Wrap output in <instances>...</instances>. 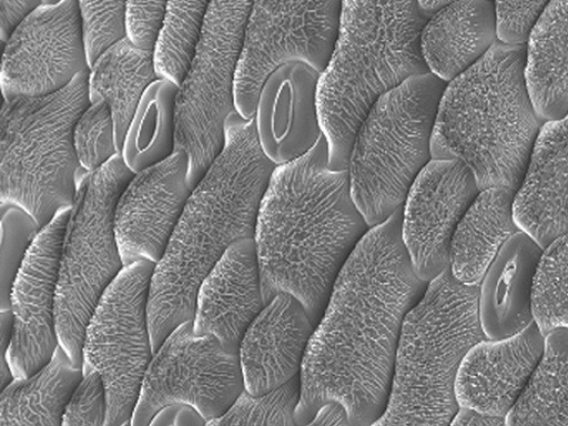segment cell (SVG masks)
<instances>
[{
	"mask_svg": "<svg viewBox=\"0 0 568 426\" xmlns=\"http://www.w3.org/2000/svg\"><path fill=\"white\" fill-rule=\"evenodd\" d=\"M310 425H351L348 413L339 402H328L316 413Z\"/></svg>",
	"mask_w": 568,
	"mask_h": 426,
	"instance_id": "cell-42",
	"label": "cell"
},
{
	"mask_svg": "<svg viewBox=\"0 0 568 426\" xmlns=\"http://www.w3.org/2000/svg\"><path fill=\"white\" fill-rule=\"evenodd\" d=\"M109 414L106 387L100 372H83L65 409L63 425L104 426Z\"/></svg>",
	"mask_w": 568,
	"mask_h": 426,
	"instance_id": "cell-37",
	"label": "cell"
},
{
	"mask_svg": "<svg viewBox=\"0 0 568 426\" xmlns=\"http://www.w3.org/2000/svg\"><path fill=\"white\" fill-rule=\"evenodd\" d=\"M222 152L189 197L149 300L155 354L172 331L193 321L202 282L235 241L255 239L262 201L276 169L263 152L254 119L233 111Z\"/></svg>",
	"mask_w": 568,
	"mask_h": 426,
	"instance_id": "cell-3",
	"label": "cell"
},
{
	"mask_svg": "<svg viewBox=\"0 0 568 426\" xmlns=\"http://www.w3.org/2000/svg\"><path fill=\"white\" fill-rule=\"evenodd\" d=\"M83 377L60 345L53 358L33 375L14 381L0 395V425H63L67 406Z\"/></svg>",
	"mask_w": 568,
	"mask_h": 426,
	"instance_id": "cell-28",
	"label": "cell"
},
{
	"mask_svg": "<svg viewBox=\"0 0 568 426\" xmlns=\"http://www.w3.org/2000/svg\"><path fill=\"white\" fill-rule=\"evenodd\" d=\"M447 82L413 75L376 100L358 126L349 158L353 200L369 227L402 207L432 160V136Z\"/></svg>",
	"mask_w": 568,
	"mask_h": 426,
	"instance_id": "cell-8",
	"label": "cell"
},
{
	"mask_svg": "<svg viewBox=\"0 0 568 426\" xmlns=\"http://www.w3.org/2000/svg\"><path fill=\"white\" fill-rule=\"evenodd\" d=\"M169 0H129L128 37L142 50L155 51Z\"/></svg>",
	"mask_w": 568,
	"mask_h": 426,
	"instance_id": "cell-39",
	"label": "cell"
},
{
	"mask_svg": "<svg viewBox=\"0 0 568 426\" xmlns=\"http://www.w3.org/2000/svg\"><path fill=\"white\" fill-rule=\"evenodd\" d=\"M302 397L301 374L260 396L246 389L233 406L220 418L207 425H296V410Z\"/></svg>",
	"mask_w": 568,
	"mask_h": 426,
	"instance_id": "cell-33",
	"label": "cell"
},
{
	"mask_svg": "<svg viewBox=\"0 0 568 426\" xmlns=\"http://www.w3.org/2000/svg\"><path fill=\"white\" fill-rule=\"evenodd\" d=\"M514 216L542 248L568 232V114L542 125L515 194Z\"/></svg>",
	"mask_w": 568,
	"mask_h": 426,
	"instance_id": "cell-22",
	"label": "cell"
},
{
	"mask_svg": "<svg viewBox=\"0 0 568 426\" xmlns=\"http://www.w3.org/2000/svg\"><path fill=\"white\" fill-rule=\"evenodd\" d=\"M245 390L240 354L212 336H197L194 320L174 328L154 354L131 425H151L165 407H194L206 425L223 416Z\"/></svg>",
	"mask_w": 568,
	"mask_h": 426,
	"instance_id": "cell-13",
	"label": "cell"
},
{
	"mask_svg": "<svg viewBox=\"0 0 568 426\" xmlns=\"http://www.w3.org/2000/svg\"><path fill=\"white\" fill-rule=\"evenodd\" d=\"M89 71L47 97L7 99L0 113V200L27 211L40 230L72 209L83 179L73 134L91 104Z\"/></svg>",
	"mask_w": 568,
	"mask_h": 426,
	"instance_id": "cell-7",
	"label": "cell"
},
{
	"mask_svg": "<svg viewBox=\"0 0 568 426\" xmlns=\"http://www.w3.org/2000/svg\"><path fill=\"white\" fill-rule=\"evenodd\" d=\"M71 209L45 225L29 248L13 283L12 341L7 358L16 378H26L49 363L60 346L57 293L60 262Z\"/></svg>",
	"mask_w": 568,
	"mask_h": 426,
	"instance_id": "cell-15",
	"label": "cell"
},
{
	"mask_svg": "<svg viewBox=\"0 0 568 426\" xmlns=\"http://www.w3.org/2000/svg\"><path fill=\"white\" fill-rule=\"evenodd\" d=\"M134 174L118 154L78 183L62 246L55 307L60 345L77 367H83L88 322L125 267L115 211Z\"/></svg>",
	"mask_w": 568,
	"mask_h": 426,
	"instance_id": "cell-9",
	"label": "cell"
},
{
	"mask_svg": "<svg viewBox=\"0 0 568 426\" xmlns=\"http://www.w3.org/2000/svg\"><path fill=\"white\" fill-rule=\"evenodd\" d=\"M369 229L353 200L349 170L328 166L323 133L307 154L276 166L262 201L254 240L265 306L292 294L316 326Z\"/></svg>",
	"mask_w": 568,
	"mask_h": 426,
	"instance_id": "cell-2",
	"label": "cell"
},
{
	"mask_svg": "<svg viewBox=\"0 0 568 426\" xmlns=\"http://www.w3.org/2000/svg\"><path fill=\"white\" fill-rule=\"evenodd\" d=\"M179 89L172 80L160 78L142 97L121 154L133 173L161 163L175 152Z\"/></svg>",
	"mask_w": 568,
	"mask_h": 426,
	"instance_id": "cell-30",
	"label": "cell"
},
{
	"mask_svg": "<svg viewBox=\"0 0 568 426\" xmlns=\"http://www.w3.org/2000/svg\"><path fill=\"white\" fill-rule=\"evenodd\" d=\"M321 73L303 62L283 64L265 80L255 113L264 154L277 166L307 154L323 129L317 89Z\"/></svg>",
	"mask_w": 568,
	"mask_h": 426,
	"instance_id": "cell-18",
	"label": "cell"
},
{
	"mask_svg": "<svg viewBox=\"0 0 568 426\" xmlns=\"http://www.w3.org/2000/svg\"><path fill=\"white\" fill-rule=\"evenodd\" d=\"M343 0H254L234 81V104L254 119L260 92L283 64L303 62L322 73L339 34Z\"/></svg>",
	"mask_w": 568,
	"mask_h": 426,
	"instance_id": "cell-12",
	"label": "cell"
},
{
	"mask_svg": "<svg viewBox=\"0 0 568 426\" xmlns=\"http://www.w3.org/2000/svg\"><path fill=\"white\" fill-rule=\"evenodd\" d=\"M460 160H432L404 203L402 236L417 276L432 282L450 267V244L462 217L480 194Z\"/></svg>",
	"mask_w": 568,
	"mask_h": 426,
	"instance_id": "cell-16",
	"label": "cell"
},
{
	"mask_svg": "<svg viewBox=\"0 0 568 426\" xmlns=\"http://www.w3.org/2000/svg\"><path fill=\"white\" fill-rule=\"evenodd\" d=\"M156 263L125 266L91 315L83 343V372L101 373L108 393L106 426L131 425L142 383L154 357L149 300Z\"/></svg>",
	"mask_w": 568,
	"mask_h": 426,
	"instance_id": "cell-11",
	"label": "cell"
},
{
	"mask_svg": "<svg viewBox=\"0 0 568 426\" xmlns=\"http://www.w3.org/2000/svg\"><path fill=\"white\" fill-rule=\"evenodd\" d=\"M187 156L170 158L134 174L115 211V234L124 266L159 263L171 242L189 197Z\"/></svg>",
	"mask_w": 568,
	"mask_h": 426,
	"instance_id": "cell-17",
	"label": "cell"
},
{
	"mask_svg": "<svg viewBox=\"0 0 568 426\" xmlns=\"http://www.w3.org/2000/svg\"><path fill=\"white\" fill-rule=\"evenodd\" d=\"M453 2L455 0H418L422 10L429 17Z\"/></svg>",
	"mask_w": 568,
	"mask_h": 426,
	"instance_id": "cell-43",
	"label": "cell"
},
{
	"mask_svg": "<svg viewBox=\"0 0 568 426\" xmlns=\"http://www.w3.org/2000/svg\"><path fill=\"white\" fill-rule=\"evenodd\" d=\"M212 0H169L155 45L160 78L181 84L193 60Z\"/></svg>",
	"mask_w": 568,
	"mask_h": 426,
	"instance_id": "cell-31",
	"label": "cell"
},
{
	"mask_svg": "<svg viewBox=\"0 0 568 426\" xmlns=\"http://www.w3.org/2000/svg\"><path fill=\"white\" fill-rule=\"evenodd\" d=\"M315 327L295 296L276 295L248 327L241 345L245 389L260 396L301 374Z\"/></svg>",
	"mask_w": 568,
	"mask_h": 426,
	"instance_id": "cell-21",
	"label": "cell"
},
{
	"mask_svg": "<svg viewBox=\"0 0 568 426\" xmlns=\"http://www.w3.org/2000/svg\"><path fill=\"white\" fill-rule=\"evenodd\" d=\"M526 65L527 43L498 40L444 91L432 156L460 160L480 191L495 186L518 191L546 122L530 97Z\"/></svg>",
	"mask_w": 568,
	"mask_h": 426,
	"instance_id": "cell-4",
	"label": "cell"
},
{
	"mask_svg": "<svg viewBox=\"0 0 568 426\" xmlns=\"http://www.w3.org/2000/svg\"><path fill=\"white\" fill-rule=\"evenodd\" d=\"M485 339L479 287L466 286L447 268L405 316L388 406L373 425H450L459 409L458 368Z\"/></svg>",
	"mask_w": 568,
	"mask_h": 426,
	"instance_id": "cell-6",
	"label": "cell"
},
{
	"mask_svg": "<svg viewBox=\"0 0 568 426\" xmlns=\"http://www.w3.org/2000/svg\"><path fill=\"white\" fill-rule=\"evenodd\" d=\"M158 79L155 51L140 49L128 36L110 45L90 67V103L109 104L119 154L142 97Z\"/></svg>",
	"mask_w": 568,
	"mask_h": 426,
	"instance_id": "cell-26",
	"label": "cell"
},
{
	"mask_svg": "<svg viewBox=\"0 0 568 426\" xmlns=\"http://www.w3.org/2000/svg\"><path fill=\"white\" fill-rule=\"evenodd\" d=\"M74 148L80 164L88 172L97 171L119 154L112 111L104 101L92 103L74 128Z\"/></svg>",
	"mask_w": 568,
	"mask_h": 426,
	"instance_id": "cell-34",
	"label": "cell"
},
{
	"mask_svg": "<svg viewBox=\"0 0 568 426\" xmlns=\"http://www.w3.org/2000/svg\"><path fill=\"white\" fill-rule=\"evenodd\" d=\"M498 40L494 0H455L426 22L420 51L429 71L448 83L480 61Z\"/></svg>",
	"mask_w": 568,
	"mask_h": 426,
	"instance_id": "cell-24",
	"label": "cell"
},
{
	"mask_svg": "<svg viewBox=\"0 0 568 426\" xmlns=\"http://www.w3.org/2000/svg\"><path fill=\"white\" fill-rule=\"evenodd\" d=\"M403 211L368 230L334 284L304 358L296 425L328 402L356 426L386 412L403 322L429 286L403 243Z\"/></svg>",
	"mask_w": 568,
	"mask_h": 426,
	"instance_id": "cell-1",
	"label": "cell"
},
{
	"mask_svg": "<svg viewBox=\"0 0 568 426\" xmlns=\"http://www.w3.org/2000/svg\"><path fill=\"white\" fill-rule=\"evenodd\" d=\"M91 67L110 45L128 36L129 0H79Z\"/></svg>",
	"mask_w": 568,
	"mask_h": 426,
	"instance_id": "cell-36",
	"label": "cell"
},
{
	"mask_svg": "<svg viewBox=\"0 0 568 426\" xmlns=\"http://www.w3.org/2000/svg\"><path fill=\"white\" fill-rule=\"evenodd\" d=\"M264 307L255 240L235 241L201 284L195 334L212 335L225 351L240 354L248 327Z\"/></svg>",
	"mask_w": 568,
	"mask_h": 426,
	"instance_id": "cell-20",
	"label": "cell"
},
{
	"mask_svg": "<svg viewBox=\"0 0 568 426\" xmlns=\"http://www.w3.org/2000/svg\"><path fill=\"white\" fill-rule=\"evenodd\" d=\"M515 194L504 186L485 189L457 225L450 244V271L466 286H480L503 246L520 230L514 216Z\"/></svg>",
	"mask_w": 568,
	"mask_h": 426,
	"instance_id": "cell-25",
	"label": "cell"
},
{
	"mask_svg": "<svg viewBox=\"0 0 568 426\" xmlns=\"http://www.w3.org/2000/svg\"><path fill=\"white\" fill-rule=\"evenodd\" d=\"M534 317L544 336L568 328V232L544 248L535 277Z\"/></svg>",
	"mask_w": 568,
	"mask_h": 426,
	"instance_id": "cell-32",
	"label": "cell"
},
{
	"mask_svg": "<svg viewBox=\"0 0 568 426\" xmlns=\"http://www.w3.org/2000/svg\"><path fill=\"white\" fill-rule=\"evenodd\" d=\"M254 0H212L176 98L175 152L187 156L194 191L224 148L234 81Z\"/></svg>",
	"mask_w": 568,
	"mask_h": 426,
	"instance_id": "cell-10",
	"label": "cell"
},
{
	"mask_svg": "<svg viewBox=\"0 0 568 426\" xmlns=\"http://www.w3.org/2000/svg\"><path fill=\"white\" fill-rule=\"evenodd\" d=\"M545 347L534 322L513 337L485 339L465 355L455 378L459 407L507 417L526 389Z\"/></svg>",
	"mask_w": 568,
	"mask_h": 426,
	"instance_id": "cell-19",
	"label": "cell"
},
{
	"mask_svg": "<svg viewBox=\"0 0 568 426\" xmlns=\"http://www.w3.org/2000/svg\"><path fill=\"white\" fill-rule=\"evenodd\" d=\"M527 83L545 121L568 114V0H551L527 42Z\"/></svg>",
	"mask_w": 568,
	"mask_h": 426,
	"instance_id": "cell-27",
	"label": "cell"
},
{
	"mask_svg": "<svg viewBox=\"0 0 568 426\" xmlns=\"http://www.w3.org/2000/svg\"><path fill=\"white\" fill-rule=\"evenodd\" d=\"M506 425L568 426V328L545 336L542 356L506 417Z\"/></svg>",
	"mask_w": 568,
	"mask_h": 426,
	"instance_id": "cell-29",
	"label": "cell"
},
{
	"mask_svg": "<svg viewBox=\"0 0 568 426\" xmlns=\"http://www.w3.org/2000/svg\"><path fill=\"white\" fill-rule=\"evenodd\" d=\"M39 232L27 211L14 204H2V311L11 310L13 283Z\"/></svg>",
	"mask_w": 568,
	"mask_h": 426,
	"instance_id": "cell-35",
	"label": "cell"
},
{
	"mask_svg": "<svg viewBox=\"0 0 568 426\" xmlns=\"http://www.w3.org/2000/svg\"><path fill=\"white\" fill-rule=\"evenodd\" d=\"M43 6V0H0V37L6 43L17 27Z\"/></svg>",
	"mask_w": 568,
	"mask_h": 426,
	"instance_id": "cell-40",
	"label": "cell"
},
{
	"mask_svg": "<svg viewBox=\"0 0 568 426\" xmlns=\"http://www.w3.org/2000/svg\"><path fill=\"white\" fill-rule=\"evenodd\" d=\"M430 18L418 0H343L334 54L317 89L331 169H348L356 131L382 94L430 72L420 51Z\"/></svg>",
	"mask_w": 568,
	"mask_h": 426,
	"instance_id": "cell-5",
	"label": "cell"
},
{
	"mask_svg": "<svg viewBox=\"0 0 568 426\" xmlns=\"http://www.w3.org/2000/svg\"><path fill=\"white\" fill-rule=\"evenodd\" d=\"M544 248L524 230L510 236L479 286L480 323L487 339L523 333L535 322L534 286Z\"/></svg>",
	"mask_w": 568,
	"mask_h": 426,
	"instance_id": "cell-23",
	"label": "cell"
},
{
	"mask_svg": "<svg viewBox=\"0 0 568 426\" xmlns=\"http://www.w3.org/2000/svg\"><path fill=\"white\" fill-rule=\"evenodd\" d=\"M3 44L4 100L47 97L90 70L79 0L40 7Z\"/></svg>",
	"mask_w": 568,
	"mask_h": 426,
	"instance_id": "cell-14",
	"label": "cell"
},
{
	"mask_svg": "<svg viewBox=\"0 0 568 426\" xmlns=\"http://www.w3.org/2000/svg\"><path fill=\"white\" fill-rule=\"evenodd\" d=\"M498 39L509 44H526L551 0H494Z\"/></svg>",
	"mask_w": 568,
	"mask_h": 426,
	"instance_id": "cell-38",
	"label": "cell"
},
{
	"mask_svg": "<svg viewBox=\"0 0 568 426\" xmlns=\"http://www.w3.org/2000/svg\"><path fill=\"white\" fill-rule=\"evenodd\" d=\"M61 2H62V0H43V6H55Z\"/></svg>",
	"mask_w": 568,
	"mask_h": 426,
	"instance_id": "cell-44",
	"label": "cell"
},
{
	"mask_svg": "<svg viewBox=\"0 0 568 426\" xmlns=\"http://www.w3.org/2000/svg\"><path fill=\"white\" fill-rule=\"evenodd\" d=\"M450 425L454 426H503L506 417L495 416L476 409L459 407Z\"/></svg>",
	"mask_w": 568,
	"mask_h": 426,
	"instance_id": "cell-41",
	"label": "cell"
}]
</instances>
